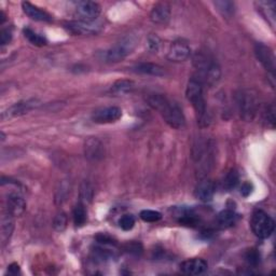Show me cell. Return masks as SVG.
<instances>
[{
  "mask_svg": "<svg viewBox=\"0 0 276 276\" xmlns=\"http://www.w3.org/2000/svg\"><path fill=\"white\" fill-rule=\"evenodd\" d=\"M147 101L149 106L161 115L163 120L171 128L176 130L184 128L186 124L185 115L183 109L179 107L176 101L163 95V94H151L148 96Z\"/></svg>",
  "mask_w": 276,
  "mask_h": 276,
  "instance_id": "obj_1",
  "label": "cell"
},
{
  "mask_svg": "<svg viewBox=\"0 0 276 276\" xmlns=\"http://www.w3.org/2000/svg\"><path fill=\"white\" fill-rule=\"evenodd\" d=\"M192 60L193 66L196 70V75L193 78L200 81L203 86H214L219 82L222 70L214 59L203 52H196Z\"/></svg>",
  "mask_w": 276,
  "mask_h": 276,
  "instance_id": "obj_2",
  "label": "cell"
},
{
  "mask_svg": "<svg viewBox=\"0 0 276 276\" xmlns=\"http://www.w3.org/2000/svg\"><path fill=\"white\" fill-rule=\"evenodd\" d=\"M187 99L191 102L192 107L196 115L198 123L202 128H206L209 125V116L206 108V101L204 98V86L196 80L195 78H191L187 84L186 89Z\"/></svg>",
  "mask_w": 276,
  "mask_h": 276,
  "instance_id": "obj_3",
  "label": "cell"
},
{
  "mask_svg": "<svg viewBox=\"0 0 276 276\" xmlns=\"http://www.w3.org/2000/svg\"><path fill=\"white\" fill-rule=\"evenodd\" d=\"M235 102L243 120L251 121L258 113V99L255 94L248 90H240L235 94Z\"/></svg>",
  "mask_w": 276,
  "mask_h": 276,
  "instance_id": "obj_4",
  "label": "cell"
},
{
  "mask_svg": "<svg viewBox=\"0 0 276 276\" xmlns=\"http://www.w3.org/2000/svg\"><path fill=\"white\" fill-rule=\"evenodd\" d=\"M137 38L135 36H126L119 42H117L112 48L106 51L105 60L109 63H118L123 61L125 58L135 50L137 45Z\"/></svg>",
  "mask_w": 276,
  "mask_h": 276,
  "instance_id": "obj_5",
  "label": "cell"
},
{
  "mask_svg": "<svg viewBox=\"0 0 276 276\" xmlns=\"http://www.w3.org/2000/svg\"><path fill=\"white\" fill-rule=\"evenodd\" d=\"M251 230L257 238L265 240L269 239L274 232L275 223L271 216L263 210H255L250 219Z\"/></svg>",
  "mask_w": 276,
  "mask_h": 276,
  "instance_id": "obj_6",
  "label": "cell"
},
{
  "mask_svg": "<svg viewBox=\"0 0 276 276\" xmlns=\"http://www.w3.org/2000/svg\"><path fill=\"white\" fill-rule=\"evenodd\" d=\"M75 10L79 21L93 23L99 17L101 8L94 2H79L76 4Z\"/></svg>",
  "mask_w": 276,
  "mask_h": 276,
  "instance_id": "obj_7",
  "label": "cell"
},
{
  "mask_svg": "<svg viewBox=\"0 0 276 276\" xmlns=\"http://www.w3.org/2000/svg\"><path fill=\"white\" fill-rule=\"evenodd\" d=\"M122 118V110L119 107L109 106L96 109L92 114V120L97 124H109L119 121Z\"/></svg>",
  "mask_w": 276,
  "mask_h": 276,
  "instance_id": "obj_8",
  "label": "cell"
},
{
  "mask_svg": "<svg viewBox=\"0 0 276 276\" xmlns=\"http://www.w3.org/2000/svg\"><path fill=\"white\" fill-rule=\"evenodd\" d=\"M39 105L40 104H39V101L37 99H28L24 101H19L3 113L2 119L7 120V119H11V118L23 116L29 113L30 110L37 108Z\"/></svg>",
  "mask_w": 276,
  "mask_h": 276,
  "instance_id": "obj_9",
  "label": "cell"
},
{
  "mask_svg": "<svg viewBox=\"0 0 276 276\" xmlns=\"http://www.w3.org/2000/svg\"><path fill=\"white\" fill-rule=\"evenodd\" d=\"M6 209L7 214L12 217H20L24 214L26 209V202L20 193L11 192L6 201Z\"/></svg>",
  "mask_w": 276,
  "mask_h": 276,
  "instance_id": "obj_10",
  "label": "cell"
},
{
  "mask_svg": "<svg viewBox=\"0 0 276 276\" xmlns=\"http://www.w3.org/2000/svg\"><path fill=\"white\" fill-rule=\"evenodd\" d=\"M255 53L257 60L261 63V65L272 74L274 77V70H275V58L272 50L262 43H258L255 48Z\"/></svg>",
  "mask_w": 276,
  "mask_h": 276,
  "instance_id": "obj_11",
  "label": "cell"
},
{
  "mask_svg": "<svg viewBox=\"0 0 276 276\" xmlns=\"http://www.w3.org/2000/svg\"><path fill=\"white\" fill-rule=\"evenodd\" d=\"M191 55V49L188 43L184 41H175L170 46L168 52V59L171 62L180 63L187 61Z\"/></svg>",
  "mask_w": 276,
  "mask_h": 276,
  "instance_id": "obj_12",
  "label": "cell"
},
{
  "mask_svg": "<svg viewBox=\"0 0 276 276\" xmlns=\"http://www.w3.org/2000/svg\"><path fill=\"white\" fill-rule=\"evenodd\" d=\"M104 145L97 138H89L84 144V154L86 159L91 161H98L104 157Z\"/></svg>",
  "mask_w": 276,
  "mask_h": 276,
  "instance_id": "obj_13",
  "label": "cell"
},
{
  "mask_svg": "<svg viewBox=\"0 0 276 276\" xmlns=\"http://www.w3.org/2000/svg\"><path fill=\"white\" fill-rule=\"evenodd\" d=\"M208 264L202 258H193L180 264V271L187 275H201L207 270Z\"/></svg>",
  "mask_w": 276,
  "mask_h": 276,
  "instance_id": "obj_14",
  "label": "cell"
},
{
  "mask_svg": "<svg viewBox=\"0 0 276 276\" xmlns=\"http://www.w3.org/2000/svg\"><path fill=\"white\" fill-rule=\"evenodd\" d=\"M65 28L74 35H92L96 34L98 31V26L95 24L82 21L68 22L65 24Z\"/></svg>",
  "mask_w": 276,
  "mask_h": 276,
  "instance_id": "obj_15",
  "label": "cell"
},
{
  "mask_svg": "<svg viewBox=\"0 0 276 276\" xmlns=\"http://www.w3.org/2000/svg\"><path fill=\"white\" fill-rule=\"evenodd\" d=\"M216 191L214 181L210 179H203L198 184L195 188V196L202 202H209L214 198V194Z\"/></svg>",
  "mask_w": 276,
  "mask_h": 276,
  "instance_id": "obj_16",
  "label": "cell"
},
{
  "mask_svg": "<svg viewBox=\"0 0 276 276\" xmlns=\"http://www.w3.org/2000/svg\"><path fill=\"white\" fill-rule=\"evenodd\" d=\"M171 19V7L168 3H160L153 7L150 13V20L154 24L163 25Z\"/></svg>",
  "mask_w": 276,
  "mask_h": 276,
  "instance_id": "obj_17",
  "label": "cell"
},
{
  "mask_svg": "<svg viewBox=\"0 0 276 276\" xmlns=\"http://www.w3.org/2000/svg\"><path fill=\"white\" fill-rule=\"evenodd\" d=\"M22 9L27 17L31 20L37 21V22H51L52 17L44 10H41L40 8L34 6L28 2H24L22 4Z\"/></svg>",
  "mask_w": 276,
  "mask_h": 276,
  "instance_id": "obj_18",
  "label": "cell"
},
{
  "mask_svg": "<svg viewBox=\"0 0 276 276\" xmlns=\"http://www.w3.org/2000/svg\"><path fill=\"white\" fill-rule=\"evenodd\" d=\"M133 72L139 75L152 77H163L165 75L164 68L157 64H153V63H140V64L133 67Z\"/></svg>",
  "mask_w": 276,
  "mask_h": 276,
  "instance_id": "obj_19",
  "label": "cell"
},
{
  "mask_svg": "<svg viewBox=\"0 0 276 276\" xmlns=\"http://www.w3.org/2000/svg\"><path fill=\"white\" fill-rule=\"evenodd\" d=\"M239 220V215L231 209L223 210L217 217V226L222 229H229L233 227Z\"/></svg>",
  "mask_w": 276,
  "mask_h": 276,
  "instance_id": "obj_20",
  "label": "cell"
},
{
  "mask_svg": "<svg viewBox=\"0 0 276 276\" xmlns=\"http://www.w3.org/2000/svg\"><path fill=\"white\" fill-rule=\"evenodd\" d=\"M11 215L6 214L2 219V243L3 246L10 241V238L14 229V222Z\"/></svg>",
  "mask_w": 276,
  "mask_h": 276,
  "instance_id": "obj_21",
  "label": "cell"
},
{
  "mask_svg": "<svg viewBox=\"0 0 276 276\" xmlns=\"http://www.w3.org/2000/svg\"><path fill=\"white\" fill-rule=\"evenodd\" d=\"M134 89V82L131 80H118L112 86V92L117 95H124L132 92Z\"/></svg>",
  "mask_w": 276,
  "mask_h": 276,
  "instance_id": "obj_22",
  "label": "cell"
},
{
  "mask_svg": "<svg viewBox=\"0 0 276 276\" xmlns=\"http://www.w3.org/2000/svg\"><path fill=\"white\" fill-rule=\"evenodd\" d=\"M23 33H24V37L27 39V40L31 44H34L36 46H43V45H46V43H48V40H46V39L43 36L37 34L36 31H34L33 29L24 28Z\"/></svg>",
  "mask_w": 276,
  "mask_h": 276,
  "instance_id": "obj_23",
  "label": "cell"
},
{
  "mask_svg": "<svg viewBox=\"0 0 276 276\" xmlns=\"http://www.w3.org/2000/svg\"><path fill=\"white\" fill-rule=\"evenodd\" d=\"M73 216H74V223L77 227H82L85 225L86 220H88V212H86L84 204L80 203L77 205L74 209Z\"/></svg>",
  "mask_w": 276,
  "mask_h": 276,
  "instance_id": "obj_24",
  "label": "cell"
},
{
  "mask_svg": "<svg viewBox=\"0 0 276 276\" xmlns=\"http://www.w3.org/2000/svg\"><path fill=\"white\" fill-rule=\"evenodd\" d=\"M239 181H240L239 173L235 170H232L228 173V175L226 176L224 180V189H226L227 191H231L232 189H234L236 186H238Z\"/></svg>",
  "mask_w": 276,
  "mask_h": 276,
  "instance_id": "obj_25",
  "label": "cell"
},
{
  "mask_svg": "<svg viewBox=\"0 0 276 276\" xmlns=\"http://www.w3.org/2000/svg\"><path fill=\"white\" fill-rule=\"evenodd\" d=\"M93 194H94L93 187L91 186L90 183H86V181H84V183L81 185V188H80L81 203L82 204L91 203V201L93 199Z\"/></svg>",
  "mask_w": 276,
  "mask_h": 276,
  "instance_id": "obj_26",
  "label": "cell"
},
{
  "mask_svg": "<svg viewBox=\"0 0 276 276\" xmlns=\"http://www.w3.org/2000/svg\"><path fill=\"white\" fill-rule=\"evenodd\" d=\"M216 9L222 13L224 17H231L234 13V3L232 2H215Z\"/></svg>",
  "mask_w": 276,
  "mask_h": 276,
  "instance_id": "obj_27",
  "label": "cell"
},
{
  "mask_svg": "<svg viewBox=\"0 0 276 276\" xmlns=\"http://www.w3.org/2000/svg\"><path fill=\"white\" fill-rule=\"evenodd\" d=\"M140 218L143 222L145 223H156L161 220L162 218V214L156 210H152V209H145L140 211Z\"/></svg>",
  "mask_w": 276,
  "mask_h": 276,
  "instance_id": "obj_28",
  "label": "cell"
},
{
  "mask_svg": "<svg viewBox=\"0 0 276 276\" xmlns=\"http://www.w3.org/2000/svg\"><path fill=\"white\" fill-rule=\"evenodd\" d=\"M67 222H68V218H67L66 214H65V212L61 211V212H59L57 216H55L54 222H53V227L57 231L62 232L66 229Z\"/></svg>",
  "mask_w": 276,
  "mask_h": 276,
  "instance_id": "obj_29",
  "label": "cell"
},
{
  "mask_svg": "<svg viewBox=\"0 0 276 276\" xmlns=\"http://www.w3.org/2000/svg\"><path fill=\"white\" fill-rule=\"evenodd\" d=\"M120 228L124 231H131L135 226V218L133 215H124L119 220Z\"/></svg>",
  "mask_w": 276,
  "mask_h": 276,
  "instance_id": "obj_30",
  "label": "cell"
},
{
  "mask_svg": "<svg viewBox=\"0 0 276 276\" xmlns=\"http://www.w3.org/2000/svg\"><path fill=\"white\" fill-rule=\"evenodd\" d=\"M147 45H148L149 51L156 53L157 51L160 50V46H161L160 38L157 37L156 35H154V34L149 35V37L147 39Z\"/></svg>",
  "mask_w": 276,
  "mask_h": 276,
  "instance_id": "obj_31",
  "label": "cell"
},
{
  "mask_svg": "<svg viewBox=\"0 0 276 276\" xmlns=\"http://www.w3.org/2000/svg\"><path fill=\"white\" fill-rule=\"evenodd\" d=\"M69 185L67 183H62L61 188L58 189L57 195H55V201H57L58 204H62L67 198V195L69 193Z\"/></svg>",
  "mask_w": 276,
  "mask_h": 276,
  "instance_id": "obj_32",
  "label": "cell"
},
{
  "mask_svg": "<svg viewBox=\"0 0 276 276\" xmlns=\"http://www.w3.org/2000/svg\"><path fill=\"white\" fill-rule=\"evenodd\" d=\"M12 40V31L9 28H4L0 31V44L7 45Z\"/></svg>",
  "mask_w": 276,
  "mask_h": 276,
  "instance_id": "obj_33",
  "label": "cell"
},
{
  "mask_svg": "<svg viewBox=\"0 0 276 276\" xmlns=\"http://www.w3.org/2000/svg\"><path fill=\"white\" fill-rule=\"evenodd\" d=\"M124 249L130 252V254H133V255H140L141 252H143V247H141V245L139 243H128L125 245Z\"/></svg>",
  "mask_w": 276,
  "mask_h": 276,
  "instance_id": "obj_34",
  "label": "cell"
},
{
  "mask_svg": "<svg viewBox=\"0 0 276 276\" xmlns=\"http://www.w3.org/2000/svg\"><path fill=\"white\" fill-rule=\"evenodd\" d=\"M96 240L99 244H101V245H114V244H116L114 240L106 234H98L96 236Z\"/></svg>",
  "mask_w": 276,
  "mask_h": 276,
  "instance_id": "obj_35",
  "label": "cell"
},
{
  "mask_svg": "<svg viewBox=\"0 0 276 276\" xmlns=\"http://www.w3.org/2000/svg\"><path fill=\"white\" fill-rule=\"evenodd\" d=\"M246 260L249 264H257L259 262V255L257 254V251H255V250L248 251V254L246 256Z\"/></svg>",
  "mask_w": 276,
  "mask_h": 276,
  "instance_id": "obj_36",
  "label": "cell"
},
{
  "mask_svg": "<svg viewBox=\"0 0 276 276\" xmlns=\"http://www.w3.org/2000/svg\"><path fill=\"white\" fill-rule=\"evenodd\" d=\"M252 185L250 183H245V184H243L242 187H241V194L243 196H245V198H247L248 195L251 194L252 192Z\"/></svg>",
  "mask_w": 276,
  "mask_h": 276,
  "instance_id": "obj_37",
  "label": "cell"
},
{
  "mask_svg": "<svg viewBox=\"0 0 276 276\" xmlns=\"http://www.w3.org/2000/svg\"><path fill=\"white\" fill-rule=\"evenodd\" d=\"M20 265L18 263H12L9 265V269H8V273L11 275H18L20 273Z\"/></svg>",
  "mask_w": 276,
  "mask_h": 276,
  "instance_id": "obj_38",
  "label": "cell"
},
{
  "mask_svg": "<svg viewBox=\"0 0 276 276\" xmlns=\"http://www.w3.org/2000/svg\"><path fill=\"white\" fill-rule=\"evenodd\" d=\"M7 18H6V14L4 13L3 10H0V25H3L4 23L6 22Z\"/></svg>",
  "mask_w": 276,
  "mask_h": 276,
  "instance_id": "obj_39",
  "label": "cell"
},
{
  "mask_svg": "<svg viewBox=\"0 0 276 276\" xmlns=\"http://www.w3.org/2000/svg\"><path fill=\"white\" fill-rule=\"evenodd\" d=\"M0 135H2V141H5V139H6L5 133H4V132H2V133H0Z\"/></svg>",
  "mask_w": 276,
  "mask_h": 276,
  "instance_id": "obj_40",
  "label": "cell"
}]
</instances>
